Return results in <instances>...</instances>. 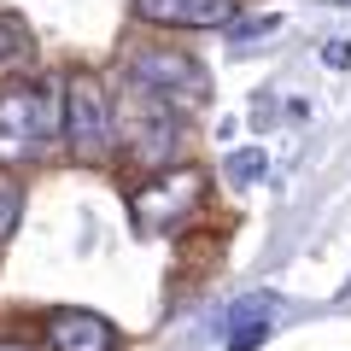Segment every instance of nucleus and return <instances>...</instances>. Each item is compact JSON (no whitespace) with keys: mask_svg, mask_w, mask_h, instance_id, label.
I'll use <instances>...</instances> for the list:
<instances>
[{"mask_svg":"<svg viewBox=\"0 0 351 351\" xmlns=\"http://www.w3.org/2000/svg\"><path fill=\"white\" fill-rule=\"evenodd\" d=\"M112 135L123 141L129 158L147 164V170L170 164L176 147H182V117H176V100H164L158 88H147V82L129 76V94L117 100V112H112Z\"/></svg>","mask_w":351,"mask_h":351,"instance_id":"nucleus-1","label":"nucleus"},{"mask_svg":"<svg viewBox=\"0 0 351 351\" xmlns=\"http://www.w3.org/2000/svg\"><path fill=\"white\" fill-rule=\"evenodd\" d=\"M64 123V106H53L47 82H12L0 94V158H24L47 147Z\"/></svg>","mask_w":351,"mask_h":351,"instance_id":"nucleus-2","label":"nucleus"},{"mask_svg":"<svg viewBox=\"0 0 351 351\" xmlns=\"http://www.w3.org/2000/svg\"><path fill=\"white\" fill-rule=\"evenodd\" d=\"M64 141L76 158H106L112 152V106H106L100 76L76 71L64 82Z\"/></svg>","mask_w":351,"mask_h":351,"instance_id":"nucleus-3","label":"nucleus"},{"mask_svg":"<svg viewBox=\"0 0 351 351\" xmlns=\"http://www.w3.org/2000/svg\"><path fill=\"white\" fill-rule=\"evenodd\" d=\"M199 199H205V170H193V164H182V170H164V176H152L147 188L135 193V228H147V234L176 228Z\"/></svg>","mask_w":351,"mask_h":351,"instance_id":"nucleus-4","label":"nucleus"},{"mask_svg":"<svg viewBox=\"0 0 351 351\" xmlns=\"http://www.w3.org/2000/svg\"><path fill=\"white\" fill-rule=\"evenodd\" d=\"M129 76L158 88L164 100H176V106H205V94H211V76L199 71L193 53H164V47L129 53Z\"/></svg>","mask_w":351,"mask_h":351,"instance_id":"nucleus-5","label":"nucleus"},{"mask_svg":"<svg viewBox=\"0 0 351 351\" xmlns=\"http://www.w3.org/2000/svg\"><path fill=\"white\" fill-rule=\"evenodd\" d=\"M47 339H53V351H117V328L94 311H53Z\"/></svg>","mask_w":351,"mask_h":351,"instance_id":"nucleus-6","label":"nucleus"},{"mask_svg":"<svg viewBox=\"0 0 351 351\" xmlns=\"http://www.w3.org/2000/svg\"><path fill=\"white\" fill-rule=\"evenodd\" d=\"M135 18L176 29H217L234 18V0H135Z\"/></svg>","mask_w":351,"mask_h":351,"instance_id":"nucleus-7","label":"nucleus"},{"mask_svg":"<svg viewBox=\"0 0 351 351\" xmlns=\"http://www.w3.org/2000/svg\"><path fill=\"white\" fill-rule=\"evenodd\" d=\"M269 316H276V293H258V299L234 304V311H228V339H223V351H258L263 339H269Z\"/></svg>","mask_w":351,"mask_h":351,"instance_id":"nucleus-8","label":"nucleus"},{"mask_svg":"<svg viewBox=\"0 0 351 351\" xmlns=\"http://www.w3.org/2000/svg\"><path fill=\"white\" fill-rule=\"evenodd\" d=\"M18 217H24V182H18L12 170H0V246L12 240Z\"/></svg>","mask_w":351,"mask_h":351,"instance_id":"nucleus-9","label":"nucleus"},{"mask_svg":"<svg viewBox=\"0 0 351 351\" xmlns=\"http://www.w3.org/2000/svg\"><path fill=\"white\" fill-rule=\"evenodd\" d=\"M263 170H269V152H234V158H228V182H234V188H252Z\"/></svg>","mask_w":351,"mask_h":351,"instance_id":"nucleus-10","label":"nucleus"},{"mask_svg":"<svg viewBox=\"0 0 351 351\" xmlns=\"http://www.w3.org/2000/svg\"><path fill=\"white\" fill-rule=\"evenodd\" d=\"M228 36H234V41H252V36H276V29H281V18L276 12H258V18H228Z\"/></svg>","mask_w":351,"mask_h":351,"instance_id":"nucleus-11","label":"nucleus"},{"mask_svg":"<svg viewBox=\"0 0 351 351\" xmlns=\"http://www.w3.org/2000/svg\"><path fill=\"white\" fill-rule=\"evenodd\" d=\"M24 47H29V41H24V29L0 18V64H6V59H24Z\"/></svg>","mask_w":351,"mask_h":351,"instance_id":"nucleus-12","label":"nucleus"},{"mask_svg":"<svg viewBox=\"0 0 351 351\" xmlns=\"http://www.w3.org/2000/svg\"><path fill=\"white\" fill-rule=\"evenodd\" d=\"M322 64H328V71H346V64H351V41H328V47H322Z\"/></svg>","mask_w":351,"mask_h":351,"instance_id":"nucleus-13","label":"nucleus"},{"mask_svg":"<svg viewBox=\"0 0 351 351\" xmlns=\"http://www.w3.org/2000/svg\"><path fill=\"white\" fill-rule=\"evenodd\" d=\"M0 351H36L29 339H0Z\"/></svg>","mask_w":351,"mask_h":351,"instance_id":"nucleus-14","label":"nucleus"}]
</instances>
